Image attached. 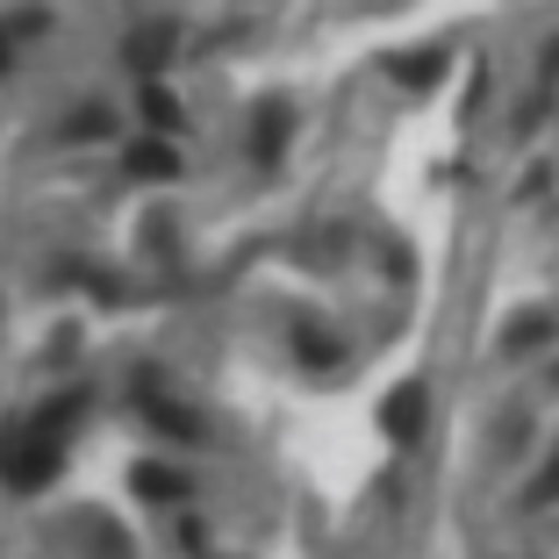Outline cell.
I'll list each match as a JSON object with an SVG mask.
<instances>
[{
    "instance_id": "1",
    "label": "cell",
    "mask_w": 559,
    "mask_h": 559,
    "mask_svg": "<svg viewBox=\"0 0 559 559\" xmlns=\"http://www.w3.org/2000/svg\"><path fill=\"white\" fill-rule=\"evenodd\" d=\"M58 466H66L58 430L22 424V430H8V438H0V480H8V488L36 495V488H50V480H58Z\"/></svg>"
},
{
    "instance_id": "2",
    "label": "cell",
    "mask_w": 559,
    "mask_h": 559,
    "mask_svg": "<svg viewBox=\"0 0 559 559\" xmlns=\"http://www.w3.org/2000/svg\"><path fill=\"white\" fill-rule=\"evenodd\" d=\"M430 424V388L424 380H402L395 395L380 402V438H395V444H416Z\"/></svg>"
},
{
    "instance_id": "3",
    "label": "cell",
    "mask_w": 559,
    "mask_h": 559,
    "mask_svg": "<svg viewBox=\"0 0 559 559\" xmlns=\"http://www.w3.org/2000/svg\"><path fill=\"white\" fill-rule=\"evenodd\" d=\"M122 173H130V180H180V151L165 144V130H151L122 151Z\"/></svg>"
},
{
    "instance_id": "4",
    "label": "cell",
    "mask_w": 559,
    "mask_h": 559,
    "mask_svg": "<svg viewBox=\"0 0 559 559\" xmlns=\"http://www.w3.org/2000/svg\"><path fill=\"white\" fill-rule=\"evenodd\" d=\"M287 130H295V108H287V100H265L259 122H251V158L273 165L280 151H287Z\"/></svg>"
},
{
    "instance_id": "5",
    "label": "cell",
    "mask_w": 559,
    "mask_h": 559,
    "mask_svg": "<svg viewBox=\"0 0 559 559\" xmlns=\"http://www.w3.org/2000/svg\"><path fill=\"white\" fill-rule=\"evenodd\" d=\"M130 488L144 495V502H158V510H165V502H187V495H194V480L173 474V466H158V460H144V466L130 474Z\"/></svg>"
},
{
    "instance_id": "6",
    "label": "cell",
    "mask_w": 559,
    "mask_h": 559,
    "mask_svg": "<svg viewBox=\"0 0 559 559\" xmlns=\"http://www.w3.org/2000/svg\"><path fill=\"white\" fill-rule=\"evenodd\" d=\"M388 72H395V80L409 86V94H430V86L444 80V50H416V58H395Z\"/></svg>"
},
{
    "instance_id": "7",
    "label": "cell",
    "mask_w": 559,
    "mask_h": 559,
    "mask_svg": "<svg viewBox=\"0 0 559 559\" xmlns=\"http://www.w3.org/2000/svg\"><path fill=\"white\" fill-rule=\"evenodd\" d=\"M136 108H144V122H151V130H165V136H173V130H187L180 100L165 94V86H144V94H136Z\"/></svg>"
},
{
    "instance_id": "8",
    "label": "cell",
    "mask_w": 559,
    "mask_h": 559,
    "mask_svg": "<svg viewBox=\"0 0 559 559\" xmlns=\"http://www.w3.org/2000/svg\"><path fill=\"white\" fill-rule=\"evenodd\" d=\"M545 337H552V316H545V309H531V316H516V323L502 330V352H538Z\"/></svg>"
},
{
    "instance_id": "9",
    "label": "cell",
    "mask_w": 559,
    "mask_h": 559,
    "mask_svg": "<svg viewBox=\"0 0 559 559\" xmlns=\"http://www.w3.org/2000/svg\"><path fill=\"white\" fill-rule=\"evenodd\" d=\"M144 402H151V416H158V430H173L180 444H201V416L194 409H173V402H158L151 388H144Z\"/></svg>"
},
{
    "instance_id": "10",
    "label": "cell",
    "mask_w": 559,
    "mask_h": 559,
    "mask_svg": "<svg viewBox=\"0 0 559 559\" xmlns=\"http://www.w3.org/2000/svg\"><path fill=\"white\" fill-rule=\"evenodd\" d=\"M122 58H130L136 72H151V66H165V58H173V36H165V29H144L130 50H122Z\"/></svg>"
},
{
    "instance_id": "11",
    "label": "cell",
    "mask_w": 559,
    "mask_h": 559,
    "mask_svg": "<svg viewBox=\"0 0 559 559\" xmlns=\"http://www.w3.org/2000/svg\"><path fill=\"white\" fill-rule=\"evenodd\" d=\"M295 352H301L309 366H337V345H330L316 323H295Z\"/></svg>"
},
{
    "instance_id": "12",
    "label": "cell",
    "mask_w": 559,
    "mask_h": 559,
    "mask_svg": "<svg viewBox=\"0 0 559 559\" xmlns=\"http://www.w3.org/2000/svg\"><path fill=\"white\" fill-rule=\"evenodd\" d=\"M524 502H531V510H545V502H559V460L545 466L538 480H531V495H524Z\"/></svg>"
},
{
    "instance_id": "13",
    "label": "cell",
    "mask_w": 559,
    "mask_h": 559,
    "mask_svg": "<svg viewBox=\"0 0 559 559\" xmlns=\"http://www.w3.org/2000/svg\"><path fill=\"white\" fill-rule=\"evenodd\" d=\"M108 130V108H80V116L66 122V136H100Z\"/></svg>"
},
{
    "instance_id": "14",
    "label": "cell",
    "mask_w": 559,
    "mask_h": 559,
    "mask_svg": "<svg viewBox=\"0 0 559 559\" xmlns=\"http://www.w3.org/2000/svg\"><path fill=\"white\" fill-rule=\"evenodd\" d=\"M8 58H15V29L0 22V72H8Z\"/></svg>"
},
{
    "instance_id": "15",
    "label": "cell",
    "mask_w": 559,
    "mask_h": 559,
    "mask_svg": "<svg viewBox=\"0 0 559 559\" xmlns=\"http://www.w3.org/2000/svg\"><path fill=\"white\" fill-rule=\"evenodd\" d=\"M545 66H552V72H559V44H552V50H545Z\"/></svg>"
}]
</instances>
